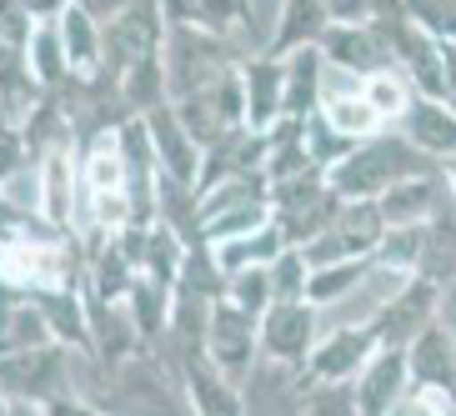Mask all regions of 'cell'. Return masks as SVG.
Listing matches in <instances>:
<instances>
[{
  "mask_svg": "<svg viewBox=\"0 0 456 416\" xmlns=\"http://www.w3.org/2000/svg\"><path fill=\"white\" fill-rule=\"evenodd\" d=\"M36 101H41V86L30 76V55L0 41V116L26 121L30 110H36Z\"/></svg>",
  "mask_w": 456,
  "mask_h": 416,
  "instance_id": "obj_24",
  "label": "cell"
},
{
  "mask_svg": "<svg viewBox=\"0 0 456 416\" xmlns=\"http://www.w3.org/2000/svg\"><path fill=\"white\" fill-rule=\"evenodd\" d=\"M416 175H442V166L427 161L416 146H406L396 131H387V135L362 141L341 166H331L326 186L346 206H356V201H381L387 191H396L402 181H416Z\"/></svg>",
  "mask_w": 456,
  "mask_h": 416,
  "instance_id": "obj_1",
  "label": "cell"
},
{
  "mask_svg": "<svg viewBox=\"0 0 456 416\" xmlns=\"http://www.w3.org/2000/svg\"><path fill=\"white\" fill-rule=\"evenodd\" d=\"M421 241H427V226L387 231V241L376 246V271H387V276H402V281H411L416 266H421Z\"/></svg>",
  "mask_w": 456,
  "mask_h": 416,
  "instance_id": "obj_26",
  "label": "cell"
},
{
  "mask_svg": "<svg viewBox=\"0 0 456 416\" xmlns=\"http://www.w3.org/2000/svg\"><path fill=\"white\" fill-rule=\"evenodd\" d=\"M30 171H36V161H30V146H26L20 121L0 116V191H11L15 181H26Z\"/></svg>",
  "mask_w": 456,
  "mask_h": 416,
  "instance_id": "obj_29",
  "label": "cell"
},
{
  "mask_svg": "<svg viewBox=\"0 0 456 416\" xmlns=\"http://www.w3.org/2000/svg\"><path fill=\"white\" fill-rule=\"evenodd\" d=\"M356 416H391L411 402V366H406V351L381 347L376 362L366 366L356 381Z\"/></svg>",
  "mask_w": 456,
  "mask_h": 416,
  "instance_id": "obj_10",
  "label": "cell"
},
{
  "mask_svg": "<svg viewBox=\"0 0 456 416\" xmlns=\"http://www.w3.org/2000/svg\"><path fill=\"white\" fill-rule=\"evenodd\" d=\"M436 326H442V331L456 341V286H446V291H442V306H436Z\"/></svg>",
  "mask_w": 456,
  "mask_h": 416,
  "instance_id": "obj_36",
  "label": "cell"
},
{
  "mask_svg": "<svg viewBox=\"0 0 456 416\" xmlns=\"http://www.w3.org/2000/svg\"><path fill=\"white\" fill-rule=\"evenodd\" d=\"M446 201V181L442 175H416V181H402L396 191L381 196V221L387 231H411V226H431V216L442 211Z\"/></svg>",
  "mask_w": 456,
  "mask_h": 416,
  "instance_id": "obj_18",
  "label": "cell"
},
{
  "mask_svg": "<svg viewBox=\"0 0 456 416\" xmlns=\"http://www.w3.org/2000/svg\"><path fill=\"white\" fill-rule=\"evenodd\" d=\"M442 181H446V191H452V201H456V161L442 166Z\"/></svg>",
  "mask_w": 456,
  "mask_h": 416,
  "instance_id": "obj_37",
  "label": "cell"
},
{
  "mask_svg": "<svg viewBox=\"0 0 456 416\" xmlns=\"http://www.w3.org/2000/svg\"><path fill=\"white\" fill-rule=\"evenodd\" d=\"M226 301L231 306H241L246 316H266L271 311V276L266 271H246V276H236V281H226Z\"/></svg>",
  "mask_w": 456,
  "mask_h": 416,
  "instance_id": "obj_32",
  "label": "cell"
},
{
  "mask_svg": "<svg viewBox=\"0 0 456 416\" xmlns=\"http://www.w3.org/2000/svg\"><path fill=\"white\" fill-rule=\"evenodd\" d=\"M0 391L11 402L26 406H51L61 396L76 391V356L66 347H36V351H15V356H0Z\"/></svg>",
  "mask_w": 456,
  "mask_h": 416,
  "instance_id": "obj_2",
  "label": "cell"
},
{
  "mask_svg": "<svg viewBox=\"0 0 456 416\" xmlns=\"http://www.w3.org/2000/svg\"><path fill=\"white\" fill-rule=\"evenodd\" d=\"M416 276H421L427 286H436V291L456 286V201H452V191H446L442 211L431 216L427 241H421V266H416Z\"/></svg>",
  "mask_w": 456,
  "mask_h": 416,
  "instance_id": "obj_21",
  "label": "cell"
},
{
  "mask_svg": "<svg viewBox=\"0 0 456 416\" xmlns=\"http://www.w3.org/2000/svg\"><path fill=\"white\" fill-rule=\"evenodd\" d=\"M306 396H311L306 376L276 362H261L251 371V381L241 387L246 416H306Z\"/></svg>",
  "mask_w": 456,
  "mask_h": 416,
  "instance_id": "obj_12",
  "label": "cell"
},
{
  "mask_svg": "<svg viewBox=\"0 0 456 416\" xmlns=\"http://www.w3.org/2000/svg\"><path fill=\"white\" fill-rule=\"evenodd\" d=\"M387 241V221H381V206L376 201H356L336 216V226L326 236H316L311 246H301L311 271L322 266H341V261H366L376 256V246Z\"/></svg>",
  "mask_w": 456,
  "mask_h": 416,
  "instance_id": "obj_5",
  "label": "cell"
},
{
  "mask_svg": "<svg viewBox=\"0 0 456 416\" xmlns=\"http://www.w3.org/2000/svg\"><path fill=\"white\" fill-rule=\"evenodd\" d=\"M406 366H411V391H456V341L431 326L427 336H416L406 347Z\"/></svg>",
  "mask_w": 456,
  "mask_h": 416,
  "instance_id": "obj_19",
  "label": "cell"
},
{
  "mask_svg": "<svg viewBox=\"0 0 456 416\" xmlns=\"http://www.w3.org/2000/svg\"><path fill=\"white\" fill-rule=\"evenodd\" d=\"M41 416H106V412H95V406L86 402L81 391H70V396H61V402L41 406Z\"/></svg>",
  "mask_w": 456,
  "mask_h": 416,
  "instance_id": "obj_35",
  "label": "cell"
},
{
  "mask_svg": "<svg viewBox=\"0 0 456 416\" xmlns=\"http://www.w3.org/2000/svg\"><path fill=\"white\" fill-rule=\"evenodd\" d=\"M406 15H411L436 45H456V0H446V5H406Z\"/></svg>",
  "mask_w": 456,
  "mask_h": 416,
  "instance_id": "obj_33",
  "label": "cell"
},
{
  "mask_svg": "<svg viewBox=\"0 0 456 416\" xmlns=\"http://www.w3.org/2000/svg\"><path fill=\"white\" fill-rule=\"evenodd\" d=\"M271 276V306H296V301H306L311 291V266H306V256L296 251H281V261L266 271Z\"/></svg>",
  "mask_w": 456,
  "mask_h": 416,
  "instance_id": "obj_28",
  "label": "cell"
},
{
  "mask_svg": "<svg viewBox=\"0 0 456 416\" xmlns=\"http://www.w3.org/2000/svg\"><path fill=\"white\" fill-rule=\"evenodd\" d=\"M175 371H181V381H186V396H191V412H196V416H246L241 387H236L231 376L216 371L206 351L181 356Z\"/></svg>",
  "mask_w": 456,
  "mask_h": 416,
  "instance_id": "obj_16",
  "label": "cell"
},
{
  "mask_svg": "<svg viewBox=\"0 0 456 416\" xmlns=\"http://www.w3.org/2000/svg\"><path fill=\"white\" fill-rule=\"evenodd\" d=\"M366 101H371V110L381 116V126L391 131V126H402V116L411 110L416 91L402 70H387V76H371V81H366Z\"/></svg>",
  "mask_w": 456,
  "mask_h": 416,
  "instance_id": "obj_27",
  "label": "cell"
},
{
  "mask_svg": "<svg viewBox=\"0 0 456 416\" xmlns=\"http://www.w3.org/2000/svg\"><path fill=\"white\" fill-rule=\"evenodd\" d=\"M11 406H15V402L5 396V391H0V416H11Z\"/></svg>",
  "mask_w": 456,
  "mask_h": 416,
  "instance_id": "obj_39",
  "label": "cell"
},
{
  "mask_svg": "<svg viewBox=\"0 0 456 416\" xmlns=\"http://www.w3.org/2000/svg\"><path fill=\"white\" fill-rule=\"evenodd\" d=\"M206 356H211V366L221 376H231L236 387H246L251 371L261 366V322L221 296L211 306V326H206Z\"/></svg>",
  "mask_w": 456,
  "mask_h": 416,
  "instance_id": "obj_4",
  "label": "cell"
},
{
  "mask_svg": "<svg viewBox=\"0 0 456 416\" xmlns=\"http://www.w3.org/2000/svg\"><path fill=\"white\" fill-rule=\"evenodd\" d=\"M266 171V135L256 131H231L221 135L216 146L201 151V181H196V201L211 196L216 186H226V181H241V175H261Z\"/></svg>",
  "mask_w": 456,
  "mask_h": 416,
  "instance_id": "obj_9",
  "label": "cell"
},
{
  "mask_svg": "<svg viewBox=\"0 0 456 416\" xmlns=\"http://www.w3.org/2000/svg\"><path fill=\"white\" fill-rule=\"evenodd\" d=\"M166 36H171V20H166V5L156 0H131L116 11V20L106 26V41L126 55V61H141V55H166Z\"/></svg>",
  "mask_w": 456,
  "mask_h": 416,
  "instance_id": "obj_15",
  "label": "cell"
},
{
  "mask_svg": "<svg viewBox=\"0 0 456 416\" xmlns=\"http://www.w3.org/2000/svg\"><path fill=\"white\" fill-rule=\"evenodd\" d=\"M316 341H322V336H316V306H311V301H296V306H271L266 316H261V362L306 371Z\"/></svg>",
  "mask_w": 456,
  "mask_h": 416,
  "instance_id": "obj_7",
  "label": "cell"
},
{
  "mask_svg": "<svg viewBox=\"0 0 456 416\" xmlns=\"http://www.w3.org/2000/svg\"><path fill=\"white\" fill-rule=\"evenodd\" d=\"M306 151H311V161L322 166V171H331V166H341L351 151H356V141H346V135H341L322 110H316V116L306 121Z\"/></svg>",
  "mask_w": 456,
  "mask_h": 416,
  "instance_id": "obj_30",
  "label": "cell"
},
{
  "mask_svg": "<svg viewBox=\"0 0 456 416\" xmlns=\"http://www.w3.org/2000/svg\"><path fill=\"white\" fill-rule=\"evenodd\" d=\"M55 26H61V45H66L70 76H95V70L106 66V26L91 15L86 0H66L61 15H55Z\"/></svg>",
  "mask_w": 456,
  "mask_h": 416,
  "instance_id": "obj_17",
  "label": "cell"
},
{
  "mask_svg": "<svg viewBox=\"0 0 456 416\" xmlns=\"http://www.w3.org/2000/svg\"><path fill=\"white\" fill-rule=\"evenodd\" d=\"M436 306H442V291H436V286H427L421 276L402 281L371 311V326H376V336H381V347L406 351L416 336H427L431 326H436Z\"/></svg>",
  "mask_w": 456,
  "mask_h": 416,
  "instance_id": "obj_6",
  "label": "cell"
},
{
  "mask_svg": "<svg viewBox=\"0 0 456 416\" xmlns=\"http://www.w3.org/2000/svg\"><path fill=\"white\" fill-rule=\"evenodd\" d=\"M211 251H216L221 276L236 281V276H246V271H271L276 261H281V251H291V241H286L281 226L271 221V226L251 231V236H236V241H226V246H211Z\"/></svg>",
  "mask_w": 456,
  "mask_h": 416,
  "instance_id": "obj_20",
  "label": "cell"
},
{
  "mask_svg": "<svg viewBox=\"0 0 456 416\" xmlns=\"http://www.w3.org/2000/svg\"><path fill=\"white\" fill-rule=\"evenodd\" d=\"M45 11H51V5H15V0H0V41L15 45V51H30Z\"/></svg>",
  "mask_w": 456,
  "mask_h": 416,
  "instance_id": "obj_31",
  "label": "cell"
},
{
  "mask_svg": "<svg viewBox=\"0 0 456 416\" xmlns=\"http://www.w3.org/2000/svg\"><path fill=\"white\" fill-rule=\"evenodd\" d=\"M396 135L436 166L456 161V110H452V101H427V95H416L411 110L402 116V126H396Z\"/></svg>",
  "mask_w": 456,
  "mask_h": 416,
  "instance_id": "obj_13",
  "label": "cell"
},
{
  "mask_svg": "<svg viewBox=\"0 0 456 416\" xmlns=\"http://www.w3.org/2000/svg\"><path fill=\"white\" fill-rule=\"evenodd\" d=\"M306 416H356V387H311Z\"/></svg>",
  "mask_w": 456,
  "mask_h": 416,
  "instance_id": "obj_34",
  "label": "cell"
},
{
  "mask_svg": "<svg viewBox=\"0 0 456 416\" xmlns=\"http://www.w3.org/2000/svg\"><path fill=\"white\" fill-rule=\"evenodd\" d=\"M146 131H151V146H156V161H161V175H171V181H181V186L196 191V181H201V146H196L191 131L181 126L175 106L151 110Z\"/></svg>",
  "mask_w": 456,
  "mask_h": 416,
  "instance_id": "obj_14",
  "label": "cell"
},
{
  "mask_svg": "<svg viewBox=\"0 0 456 416\" xmlns=\"http://www.w3.org/2000/svg\"><path fill=\"white\" fill-rule=\"evenodd\" d=\"M286 66V121H311L322 110V81H326V55L322 45H306L281 61Z\"/></svg>",
  "mask_w": 456,
  "mask_h": 416,
  "instance_id": "obj_22",
  "label": "cell"
},
{
  "mask_svg": "<svg viewBox=\"0 0 456 416\" xmlns=\"http://www.w3.org/2000/svg\"><path fill=\"white\" fill-rule=\"evenodd\" d=\"M326 30H331V5H326V0H286L271 55H276V61H286V55L306 51V45H322Z\"/></svg>",
  "mask_w": 456,
  "mask_h": 416,
  "instance_id": "obj_23",
  "label": "cell"
},
{
  "mask_svg": "<svg viewBox=\"0 0 456 416\" xmlns=\"http://www.w3.org/2000/svg\"><path fill=\"white\" fill-rule=\"evenodd\" d=\"M322 55L331 70H346V76H362V81L396 70V55H391L387 36L376 26H331L322 36Z\"/></svg>",
  "mask_w": 456,
  "mask_h": 416,
  "instance_id": "obj_8",
  "label": "cell"
},
{
  "mask_svg": "<svg viewBox=\"0 0 456 416\" xmlns=\"http://www.w3.org/2000/svg\"><path fill=\"white\" fill-rule=\"evenodd\" d=\"M11 416H41V406H26V402H15Z\"/></svg>",
  "mask_w": 456,
  "mask_h": 416,
  "instance_id": "obj_38",
  "label": "cell"
},
{
  "mask_svg": "<svg viewBox=\"0 0 456 416\" xmlns=\"http://www.w3.org/2000/svg\"><path fill=\"white\" fill-rule=\"evenodd\" d=\"M376 351H381V336H376L371 316L366 322H351V326H336L331 336L316 341L306 362V387H351L366 366L376 362Z\"/></svg>",
  "mask_w": 456,
  "mask_h": 416,
  "instance_id": "obj_3",
  "label": "cell"
},
{
  "mask_svg": "<svg viewBox=\"0 0 456 416\" xmlns=\"http://www.w3.org/2000/svg\"><path fill=\"white\" fill-rule=\"evenodd\" d=\"M241 91H246V131L271 135L286 121V66L276 55H256L241 66Z\"/></svg>",
  "mask_w": 456,
  "mask_h": 416,
  "instance_id": "obj_11",
  "label": "cell"
},
{
  "mask_svg": "<svg viewBox=\"0 0 456 416\" xmlns=\"http://www.w3.org/2000/svg\"><path fill=\"white\" fill-rule=\"evenodd\" d=\"M376 271V256H366V261H341V266H322V271H311V291H306V301L316 311L322 306H331V301H341V296H351L356 286L366 281Z\"/></svg>",
  "mask_w": 456,
  "mask_h": 416,
  "instance_id": "obj_25",
  "label": "cell"
}]
</instances>
